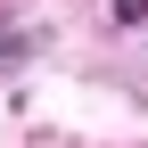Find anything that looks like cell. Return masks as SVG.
Returning <instances> with one entry per match:
<instances>
[{"label": "cell", "instance_id": "cell-1", "mask_svg": "<svg viewBox=\"0 0 148 148\" xmlns=\"http://www.w3.org/2000/svg\"><path fill=\"white\" fill-rule=\"evenodd\" d=\"M115 16H123V25H140V16H148V0H115Z\"/></svg>", "mask_w": 148, "mask_h": 148}]
</instances>
